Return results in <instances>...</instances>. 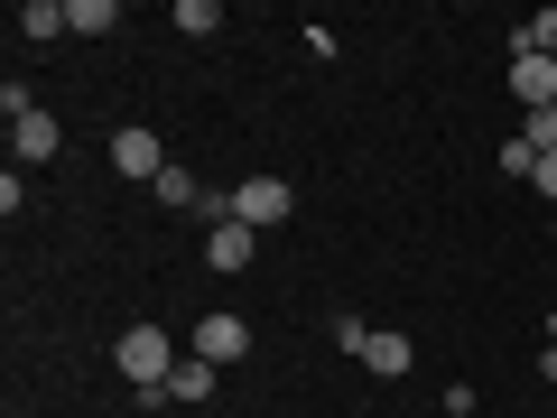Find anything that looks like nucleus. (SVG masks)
Returning a JSON list of instances; mask_svg holds the SVG:
<instances>
[{
  "instance_id": "f3484780",
  "label": "nucleus",
  "mask_w": 557,
  "mask_h": 418,
  "mask_svg": "<svg viewBox=\"0 0 557 418\" xmlns=\"http://www.w3.org/2000/svg\"><path fill=\"white\" fill-rule=\"evenodd\" d=\"M539 372H548V381H557V344H539Z\"/></svg>"
},
{
  "instance_id": "7ed1b4c3",
  "label": "nucleus",
  "mask_w": 557,
  "mask_h": 418,
  "mask_svg": "<svg viewBox=\"0 0 557 418\" xmlns=\"http://www.w3.org/2000/svg\"><path fill=\"white\" fill-rule=\"evenodd\" d=\"M242 354H251V325L242 317H196V362L223 372V362H242Z\"/></svg>"
},
{
  "instance_id": "f257e3e1",
  "label": "nucleus",
  "mask_w": 557,
  "mask_h": 418,
  "mask_svg": "<svg viewBox=\"0 0 557 418\" xmlns=\"http://www.w3.org/2000/svg\"><path fill=\"white\" fill-rule=\"evenodd\" d=\"M112 362H121V381H131V391H168V372H177L168 325H131V335L112 344Z\"/></svg>"
},
{
  "instance_id": "39448f33",
  "label": "nucleus",
  "mask_w": 557,
  "mask_h": 418,
  "mask_svg": "<svg viewBox=\"0 0 557 418\" xmlns=\"http://www.w3.org/2000/svg\"><path fill=\"white\" fill-rule=\"evenodd\" d=\"M112 168H121V177H149V186H159V177H168L159 131H112Z\"/></svg>"
},
{
  "instance_id": "ddd939ff",
  "label": "nucleus",
  "mask_w": 557,
  "mask_h": 418,
  "mask_svg": "<svg viewBox=\"0 0 557 418\" xmlns=\"http://www.w3.org/2000/svg\"><path fill=\"white\" fill-rule=\"evenodd\" d=\"M65 10H75V28H94V38L121 28V0H65Z\"/></svg>"
},
{
  "instance_id": "6ab92c4d",
  "label": "nucleus",
  "mask_w": 557,
  "mask_h": 418,
  "mask_svg": "<svg viewBox=\"0 0 557 418\" xmlns=\"http://www.w3.org/2000/svg\"><path fill=\"white\" fill-rule=\"evenodd\" d=\"M548 344H557V317H548Z\"/></svg>"
},
{
  "instance_id": "1a4fd4ad",
  "label": "nucleus",
  "mask_w": 557,
  "mask_h": 418,
  "mask_svg": "<svg viewBox=\"0 0 557 418\" xmlns=\"http://www.w3.org/2000/svg\"><path fill=\"white\" fill-rule=\"evenodd\" d=\"M65 28H75L65 0H28V10H20V38H65Z\"/></svg>"
},
{
  "instance_id": "6e6552de",
  "label": "nucleus",
  "mask_w": 557,
  "mask_h": 418,
  "mask_svg": "<svg viewBox=\"0 0 557 418\" xmlns=\"http://www.w3.org/2000/svg\"><path fill=\"white\" fill-rule=\"evenodd\" d=\"M520 57H557V10H539V20L511 28V65H520Z\"/></svg>"
},
{
  "instance_id": "f03ea898",
  "label": "nucleus",
  "mask_w": 557,
  "mask_h": 418,
  "mask_svg": "<svg viewBox=\"0 0 557 418\" xmlns=\"http://www.w3.org/2000/svg\"><path fill=\"white\" fill-rule=\"evenodd\" d=\"M223 196H233V223H251V233H270V223H288V186L278 177H242V186H223Z\"/></svg>"
},
{
  "instance_id": "a211bd4d",
  "label": "nucleus",
  "mask_w": 557,
  "mask_h": 418,
  "mask_svg": "<svg viewBox=\"0 0 557 418\" xmlns=\"http://www.w3.org/2000/svg\"><path fill=\"white\" fill-rule=\"evenodd\" d=\"M446 418H474V409H446Z\"/></svg>"
},
{
  "instance_id": "aec40b11",
  "label": "nucleus",
  "mask_w": 557,
  "mask_h": 418,
  "mask_svg": "<svg viewBox=\"0 0 557 418\" xmlns=\"http://www.w3.org/2000/svg\"><path fill=\"white\" fill-rule=\"evenodd\" d=\"M20 418H28V409H20Z\"/></svg>"
},
{
  "instance_id": "9d476101",
  "label": "nucleus",
  "mask_w": 557,
  "mask_h": 418,
  "mask_svg": "<svg viewBox=\"0 0 557 418\" xmlns=\"http://www.w3.org/2000/svg\"><path fill=\"white\" fill-rule=\"evenodd\" d=\"M362 362H372V372H409V335H381V325H372V344H362Z\"/></svg>"
},
{
  "instance_id": "20e7f679",
  "label": "nucleus",
  "mask_w": 557,
  "mask_h": 418,
  "mask_svg": "<svg viewBox=\"0 0 557 418\" xmlns=\"http://www.w3.org/2000/svg\"><path fill=\"white\" fill-rule=\"evenodd\" d=\"M57 112H47V102H28V112H10V149H20V159L28 168H38V159H57Z\"/></svg>"
},
{
  "instance_id": "dca6fc26",
  "label": "nucleus",
  "mask_w": 557,
  "mask_h": 418,
  "mask_svg": "<svg viewBox=\"0 0 557 418\" xmlns=\"http://www.w3.org/2000/svg\"><path fill=\"white\" fill-rule=\"evenodd\" d=\"M539 196H557V149H548V159H539Z\"/></svg>"
},
{
  "instance_id": "9b49d317",
  "label": "nucleus",
  "mask_w": 557,
  "mask_h": 418,
  "mask_svg": "<svg viewBox=\"0 0 557 418\" xmlns=\"http://www.w3.org/2000/svg\"><path fill=\"white\" fill-rule=\"evenodd\" d=\"M168 399H214V362H177L168 372Z\"/></svg>"
},
{
  "instance_id": "f8f14e48",
  "label": "nucleus",
  "mask_w": 557,
  "mask_h": 418,
  "mask_svg": "<svg viewBox=\"0 0 557 418\" xmlns=\"http://www.w3.org/2000/svg\"><path fill=\"white\" fill-rule=\"evenodd\" d=\"M177 28H186V38H214L223 10H214V0H177Z\"/></svg>"
},
{
  "instance_id": "0eeeda50",
  "label": "nucleus",
  "mask_w": 557,
  "mask_h": 418,
  "mask_svg": "<svg viewBox=\"0 0 557 418\" xmlns=\"http://www.w3.org/2000/svg\"><path fill=\"white\" fill-rule=\"evenodd\" d=\"M205 260H214V270H242V260H251V223H214V233H205Z\"/></svg>"
},
{
  "instance_id": "423d86ee",
  "label": "nucleus",
  "mask_w": 557,
  "mask_h": 418,
  "mask_svg": "<svg viewBox=\"0 0 557 418\" xmlns=\"http://www.w3.org/2000/svg\"><path fill=\"white\" fill-rule=\"evenodd\" d=\"M511 94L530 102V112H548V102H557V57H520L511 65Z\"/></svg>"
},
{
  "instance_id": "4468645a",
  "label": "nucleus",
  "mask_w": 557,
  "mask_h": 418,
  "mask_svg": "<svg viewBox=\"0 0 557 418\" xmlns=\"http://www.w3.org/2000/svg\"><path fill=\"white\" fill-rule=\"evenodd\" d=\"M159 205H177V214H186V205H205V186L186 177V168H168V177H159Z\"/></svg>"
},
{
  "instance_id": "2eb2a0df",
  "label": "nucleus",
  "mask_w": 557,
  "mask_h": 418,
  "mask_svg": "<svg viewBox=\"0 0 557 418\" xmlns=\"http://www.w3.org/2000/svg\"><path fill=\"white\" fill-rule=\"evenodd\" d=\"M520 139H530L539 159H548V149H557V102H548V112H530V131H520Z\"/></svg>"
}]
</instances>
